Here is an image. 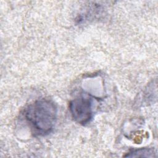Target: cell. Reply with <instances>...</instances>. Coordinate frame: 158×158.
Returning <instances> with one entry per match:
<instances>
[{
    "instance_id": "cell-3",
    "label": "cell",
    "mask_w": 158,
    "mask_h": 158,
    "mask_svg": "<svg viewBox=\"0 0 158 158\" xmlns=\"http://www.w3.org/2000/svg\"><path fill=\"white\" fill-rule=\"evenodd\" d=\"M154 150L150 148H143L139 149L134 150L132 152L128 154V155L125 156V157H154Z\"/></svg>"
},
{
    "instance_id": "cell-1",
    "label": "cell",
    "mask_w": 158,
    "mask_h": 158,
    "mask_svg": "<svg viewBox=\"0 0 158 158\" xmlns=\"http://www.w3.org/2000/svg\"><path fill=\"white\" fill-rule=\"evenodd\" d=\"M24 116L35 135H46L52 131L55 125L57 108L51 101L40 99L26 107Z\"/></svg>"
},
{
    "instance_id": "cell-2",
    "label": "cell",
    "mask_w": 158,
    "mask_h": 158,
    "mask_svg": "<svg viewBox=\"0 0 158 158\" xmlns=\"http://www.w3.org/2000/svg\"><path fill=\"white\" fill-rule=\"evenodd\" d=\"M70 110L73 118L79 123L85 124L92 117V102L89 98L80 97L72 101Z\"/></svg>"
}]
</instances>
